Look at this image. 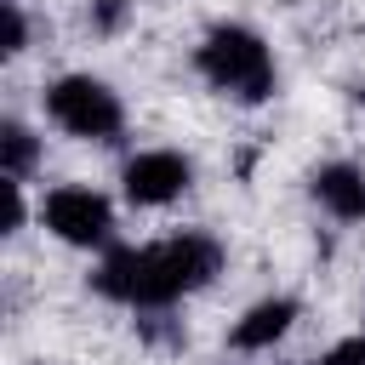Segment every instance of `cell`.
Returning a JSON list of instances; mask_svg holds the SVG:
<instances>
[{
  "label": "cell",
  "mask_w": 365,
  "mask_h": 365,
  "mask_svg": "<svg viewBox=\"0 0 365 365\" xmlns=\"http://www.w3.org/2000/svg\"><path fill=\"white\" fill-rule=\"evenodd\" d=\"M46 228L63 234L68 245H97L108 240V200L91 188H57L46 200Z\"/></svg>",
  "instance_id": "cell-4"
},
{
  "label": "cell",
  "mask_w": 365,
  "mask_h": 365,
  "mask_svg": "<svg viewBox=\"0 0 365 365\" xmlns=\"http://www.w3.org/2000/svg\"><path fill=\"white\" fill-rule=\"evenodd\" d=\"M46 108L63 131L74 137H114L120 131V103L103 80H86V74H68L46 91Z\"/></svg>",
  "instance_id": "cell-3"
},
{
  "label": "cell",
  "mask_w": 365,
  "mask_h": 365,
  "mask_svg": "<svg viewBox=\"0 0 365 365\" xmlns=\"http://www.w3.org/2000/svg\"><path fill=\"white\" fill-rule=\"evenodd\" d=\"M200 68H205V80H217L222 91H234L245 103L268 97V86H274V57L251 29H217L200 46Z\"/></svg>",
  "instance_id": "cell-2"
},
{
  "label": "cell",
  "mask_w": 365,
  "mask_h": 365,
  "mask_svg": "<svg viewBox=\"0 0 365 365\" xmlns=\"http://www.w3.org/2000/svg\"><path fill=\"white\" fill-rule=\"evenodd\" d=\"M217 274V245L200 234H182L171 245H148V251H114L97 268V291L137 302V308H160L177 302L182 291H200Z\"/></svg>",
  "instance_id": "cell-1"
},
{
  "label": "cell",
  "mask_w": 365,
  "mask_h": 365,
  "mask_svg": "<svg viewBox=\"0 0 365 365\" xmlns=\"http://www.w3.org/2000/svg\"><path fill=\"white\" fill-rule=\"evenodd\" d=\"M23 46V17H17V6H6V51H17Z\"/></svg>",
  "instance_id": "cell-10"
},
{
  "label": "cell",
  "mask_w": 365,
  "mask_h": 365,
  "mask_svg": "<svg viewBox=\"0 0 365 365\" xmlns=\"http://www.w3.org/2000/svg\"><path fill=\"white\" fill-rule=\"evenodd\" d=\"M314 194L336 211V217H365V171H354V165H325L319 177H314Z\"/></svg>",
  "instance_id": "cell-6"
},
{
  "label": "cell",
  "mask_w": 365,
  "mask_h": 365,
  "mask_svg": "<svg viewBox=\"0 0 365 365\" xmlns=\"http://www.w3.org/2000/svg\"><path fill=\"white\" fill-rule=\"evenodd\" d=\"M188 188V160L171 154V148H154V154H137L125 165V194L137 205H165Z\"/></svg>",
  "instance_id": "cell-5"
},
{
  "label": "cell",
  "mask_w": 365,
  "mask_h": 365,
  "mask_svg": "<svg viewBox=\"0 0 365 365\" xmlns=\"http://www.w3.org/2000/svg\"><path fill=\"white\" fill-rule=\"evenodd\" d=\"M0 148H6V177L17 182L29 165H34V137L23 131V125H6V137H0Z\"/></svg>",
  "instance_id": "cell-8"
},
{
  "label": "cell",
  "mask_w": 365,
  "mask_h": 365,
  "mask_svg": "<svg viewBox=\"0 0 365 365\" xmlns=\"http://www.w3.org/2000/svg\"><path fill=\"white\" fill-rule=\"evenodd\" d=\"M319 365H365V336H354V342H336Z\"/></svg>",
  "instance_id": "cell-9"
},
{
  "label": "cell",
  "mask_w": 365,
  "mask_h": 365,
  "mask_svg": "<svg viewBox=\"0 0 365 365\" xmlns=\"http://www.w3.org/2000/svg\"><path fill=\"white\" fill-rule=\"evenodd\" d=\"M297 319V308L285 302V297H274V302H257L240 325H234V342L240 348H268L274 336H285V325Z\"/></svg>",
  "instance_id": "cell-7"
}]
</instances>
